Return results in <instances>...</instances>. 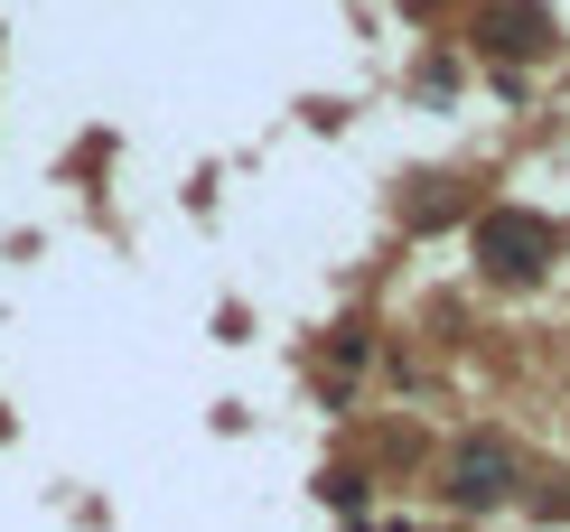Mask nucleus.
Listing matches in <instances>:
<instances>
[{
    "label": "nucleus",
    "mask_w": 570,
    "mask_h": 532,
    "mask_svg": "<svg viewBox=\"0 0 570 532\" xmlns=\"http://www.w3.org/2000/svg\"><path fill=\"white\" fill-rule=\"evenodd\" d=\"M449 495H459V504H478V514H487V504H505V495H514V449L468 440L459 457H449Z\"/></svg>",
    "instance_id": "3"
},
{
    "label": "nucleus",
    "mask_w": 570,
    "mask_h": 532,
    "mask_svg": "<svg viewBox=\"0 0 570 532\" xmlns=\"http://www.w3.org/2000/svg\"><path fill=\"white\" fill-rule=\"evenodd\" d=\"M478 47L505 57V66H524V57L552 47V10L542 0H478Z\"/></svg>",
    "instance_id": "2"
},
{
    "label": "nucleus",
    "mask_w": 570,
    "mask_h": 532,
    "mask_svg": "<svg viewBox=\"0 0 570 532\" xmlns=\"http://www.w3.org/2000/svg\"><path fill=\"white\" fill-rule=\"evenodd\" d=\"M468 244H478V272H495V280H542L552 253H561V225L533 215V206H487L468 225Z\"/></svg>",
    "instance_id": "1"
}]
</instances>
